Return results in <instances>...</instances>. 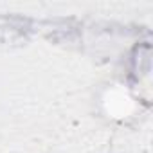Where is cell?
I'll return each instance as SVG.
<instances>
[{"label":"cell","instance_id":"1","mask_svg":"<svg viewBox=\"0 0 153 153\" xmlns=\"http://www.w3.org/2000/svg\"><path fill=\"white\" fill-rule=\"evenodd\" d=\"M94 115L114 128H128L144 115V101L137 88L123 78L99 81L90 97Z\"/></svg>","mask_w":153,"mask_h":153},{"label":"cell","instance_id":"2","mask_svg":"<svg viewBox=\"0 0 153 153\" xmlns=\"http://www.w3.org/2000/svg\"><path fill=\"white\" fill-rule=\"evenodd\" d=\"M105 153H130L128 149H123V148H112V149H106Z\"/></svg>","mask_w":153,"mask_h":153},{"label":"cell","instance_id":"3","mask_svg":"<svg viewBox=\"0 0 153 153\" xmlns=\"http://www.w3.org/2000/svg\"><path fill=\"white\" fill-rule=\"evenodd\" d=\"M49 153H65V151H49Z\"/></svg>","mask_w":153,"mask_h":153}]
</instances>
